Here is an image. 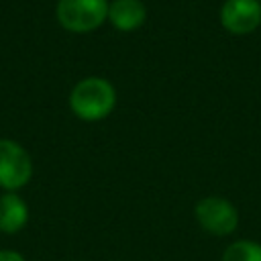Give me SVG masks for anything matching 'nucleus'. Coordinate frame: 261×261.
Listing matches in <instances>:
<instances>
[{
  "mask_svg": "<svg viewBox=\"0 0 261 261\" xmlns=\"http://www.w3.org/2000/svg\"><path fill=\"white\" fill-rule=\"evenodd\" d=\"M69 106L82 120H102L116 106V90L108 80L86 77L73 86L69 94Z\"/></svg>",
  "mask_w": 261,
  "mask_h": 261,
  "instance_id": "obj_1",
  "label": "nucleus"
},
{
  "mask_svg": "<svg viewBox=\"0 0 261 261\" xmlns=\"http://www.w3.org/2000/svg\"><path fill=\"white\" fill-rule=\"evenodd\" d=\"M108 0H59L55 14L63 29L90 33L108 18Z\"/></svg>",
  "mask_w": 261,
  "mask_h": 261,
  "instance_id": "obj_2",
  "label": "nucleus"
},
{
  "mask_svg": "<svg viewBox=\"0 0 261 261\" xmlns=\"http://www.w3.org/2000/svg\"><path fill=\"white\" fill-rule=\"evenodd\" d=\"M33 175L31 155L12 139H0V188L16 192Z\"/></svg>",
  "mask_w": 261,
  "mask_h": 261,
  "instance_id": "obj_3",
  "label": "nucleus"
},
{
  "mask_svg": "<svg viewBox=\"0 0 261 261\" xmlns=\"http://www.w3.org/2000/svg\"><path fill=\"white\" fill-rule=\"evenodd\" d=\"M196 220L198 224L216 237H224L234 232V228L239 226V212L232 206V202H228L226 198L220 196H208L202 198L196 208H194Z\"/></svg>",
  "mask_w": 261,
  "mask_h": 261,
  "instance_id": "obj_4",
  "label": "nucleus"
},
{
  "mask_svg": "<svg viewBox=\"0 0 261 261\" xmlns=\"http://www.w3.org/2000/svg\"><path fill=\"white\" fill-rule=\"evenodd\" d=\"M220 22L234 35L253 33L261 24V4L257 0H226L220 8Z\"/></svg>",
  "mask_w": 261,
  "mask_h": 261,
  "instance_id": "obj_5",
  "label": "nucleus"
},
{
  "mask_svg": "<svg viewBox=\"0 0 261 261\" xmlns=\"http://www.w3.org/2000/svg\"><path fill=\"white\" fill-rule=\"evenodd\" d=\"M147 18V6L141 0H112L108 4V20L118 31H135Z\"/></svg>",
  "mask_w": 261,
  "mask_h": 261,
  "instance_id": "obj_6",
  "label": "nucleus"
},
{
  "mask_svg": "<svg viewBox=\"0 0 261 261\" xmlns=\"http://www.w3.org/2000/svg\"><path fill=\"white\" fill-rule=\"evenodd\" d=\"M29 220L27 202L14 194L6 192L0 196V230L2 232H18Z\"/></svg>",
  "mask_w": 261,
  "mask_h": 261,
  "instance_id": "obj_7",
  "label": "nucleus"
},
{
  "mask_svg": "<svg viewBox=\"0 0 261 261\" xmlns=\"http://www.w3.org/2000/svg\"><path fill=\"white\" fill-rule=\"evenodd\" d=\"M222 261H261V245L253 241H234L224 249Z\"/></svg>",
  "mask_w": 261,
  "mask_h": 261,
  "instance_id": "obj_8",
  "label": "nucleus"
},
{
  "mask_svg": "<svg viewBox=\"0 0 261 261\" xmlns=\"http://www.w3.org/2000/svg\"><path fill=\"white\" fill-rule=\"evenodd\" d=\"M0 261H27L20 253L16 251H10V249H2L0 251Z\"/></svg>",
  "mask_w": 261,
  "mask_h": 261,
  "instance_id": "obj_9",
  "label": "nucleus"
}]
</instances>
